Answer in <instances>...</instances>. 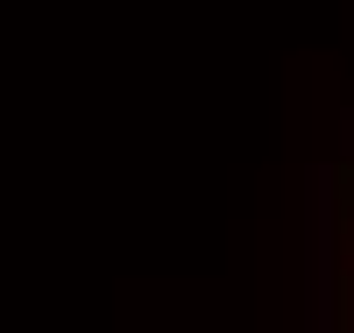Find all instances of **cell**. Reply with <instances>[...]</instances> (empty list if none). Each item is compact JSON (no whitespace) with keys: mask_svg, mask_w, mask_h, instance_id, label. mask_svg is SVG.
<instances>
[{"mask_svg":"<svg viewBox=\"0 0 354 333\" xmlns=\"http://www.w3.org/2000/svg\"><path fill=\"white\" fill-rule=\"evenodd\" d=\"M305 319L312 333L340 326V170L312 163L305 177Z\"/></svg>","mask_w":354,"mask_h":333,"instance_id":"1","label":"cell"},{"mask_svg":"<svg viewBox=\"0 0 354 333\" xmlns=\"http://www.w3.org/2000/svg\"><path fill=\"white\" fill-rule=\"evenodd\" d=\"M347 156H354V114H347Z\"/></svg>","mask_w":354,"mask_h":333,"instance_id":"2","label":"cell"}]
</instances>
